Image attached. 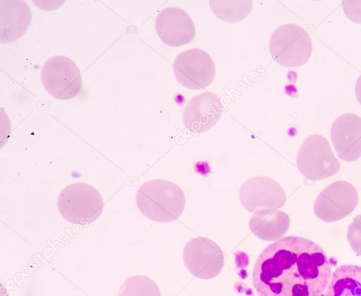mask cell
Returning a JSON list of instances; mask_svg holds the SVG:
<instances>
[{
  "label": "cell",
  "instance_id": "1",
  "mask_svg": "<svg viewBox=\"0 0 361 296\" xmlns=\"http://www.w3.org/2000/svg\"><path fill=\"white\" fill-rule=\"evenodd\" d=\"M332 262L311 240L290 235L267 247L252 272L259 296H324Z\"/></svg>",
  "mask_w": 361,
  "mask_h": 296
},
{
  "label": "cell",
  "instance_id": "2",
  "mask_svg": "<svg viewBox=\"0 0 361 296\" xmlns=\"http://www.w3.org/2000/svg\"><path fill=\"white\" fill-rule=\"evenodd\" d=\"M185 197L174 183L155 179L145 183L137 192V206L147 218L160 223L176 220L183 213Z\"/></svg>",
  "mask_w": 361,
  "mask_h": 296
},
{
  "label": "cell",
  "instance_id": "3",
  "mask_svg": "<svg viewBox=\"0 0 361 296\" xmlns=\"http://www.w3.org/2000/svg\"><path fill=\"white\" fill-rule=\"evenodd\" d=\"M104 201L99 191L84 183L65 187L58 196L61 215L73 224L87 225L95 221L102 213Z\"/></svg>",
  "mask_w": 361,
  "mask_h": 296
},
{
  "label": "cell",
  "instance_id": "4",
  "mask_svg": "<svg viewBox=\"0 0 361 296\" xmlns=\"http://www.w3.org/2000/svg\"><path fill=\"white\" fill-rule=\"evenodd\" d=\"M269 52L279 65L299 67L310 58L312 44L310 36L301 26L288 23L278 27L272 32Z\"/></svg>",
  "mask_w": 361,
  "mask_h": 296
},
{
  "label": "cell",
  "instance_id": "5",
  "mask_svg": "<svg viewBox=\"0 0 361 296\" xmlns=\"http://www.w3.org/2000/svg\"><path fill=\"white\" fill-rule=\"evenodd\" d=\"M297 166L301 173L312 180L328 178L341 169L328 140L317 134L308 136L302 142L297 155Z\"/></svg>",
  "mask_w": 361,
  "mask_h": 296
},
{
  "label": "cell",
  "instance_id": "6",
  "mask_svg": "<svg viewBox=\"0 0 361 296\" xmlns=\"http://www.w3.org/2000/svg\"><path fill=\"white\" fill-rule=\"evenodd\" d=\"M41 81L47 92L56 99L66 100L81 91V73L70 58L56 55L49 58L41 70Z\"/></svg>",
  "mask_w": 361,
  "mask_h": 296
},
{
  "label": "cell",
  "instance_id": "7",
  "mask_svg": "<svg viewBox=\"0 0 361 296\" xmlns=\"http://www.w3.org/2000/svg\"><path fill=\"white\" fill-rule=\"evenodd\" d=\"M183 259L189 272L200 279L216 277L224 266V256L220 247L212 240L203 237L192 238L185 244Z\"/></svg>",
  "mask_w": 361,
  "mask_h": 296
},
{
  "label": "cell",
  "instance_id": "8",
  "mask_svg": "<svg viewBox=\"0 0 361 296\" xmlns=\"http://www.w3.org/2000/svg\"><path fill=\"white\" fill-rule=\"evenodd\" d=\"M173 72L182 86L190 90H200L212 83L216 68L209 54L193 48L181 52L176 57Z\"/></svg>",
  "mask_w": 361,
  "mask_h": 296
},
{
  "label": "cell",
  "instance_id": "9",
  "mask_svg": "<svg viewBox=\"0 0 361 296\" xmlns=\"http://www.w3.org/2000/svg\"><path fill=\"white\" fill-rule=\"evenodd\" d=\"M356 188L344 180L336 181L326 187L314 202L315 216L326 222L341 220L356 208L358 203Z\"/></svg>",
  "mask_w": 361,
  "mask_h": 296
},
{
  "label": "cell",
  "instance_id": "10",
  "mask_svg": "<svg viewBox=\"0 0 361 296\" xmlns=\"http://www.w3.org/2000/svg\"><path fill=\"white\" fill-rule=\"evenodd\" d=\"M239 197L243 207L253 213L262 209H278L286 200L281 185L266 176L247 180L240 189Z\"/></svg>",
  "mask_w": 361,
  "mask_h": 296
},
{
  "label": "cell",
  "instance_id": "11",
  "mask_svg": "<svg viewBox=\"0 0 361 296\" xmlns=\"http://www.w3.org/2000/svg\"><path fill=\"white\" fill-rule=\"evenodd\" d=\"M155 29L162 42L170 47L190 43L195 35V27L189 14L178 7L163 8L157 14Z\"/></svg>",
  "mask_w": 361,
  "mask_h": 296
},
{
  "label": "cell",
  "instance_id": "12",
  "mask_svg": "<svg viewBox=\"0 0 361 296\" xmlns=\"http://www.w3.org/2000/svg\"><path fill=\"white\" fill-rule=\"evenodd\" d=\"M223 111L219 97L214 93L205 92L190 99L183 112V121L190 131L199 134L212 128Z\"/></svg>",
  "mask_w": 361,
  "mask_h": 296
},
{
  "label": "cell",
  "instance_id": "13",
  "mask_svg": "<svg viewBox=\"0 0 361 296\" xmlns=\"http://www.w3.org/2000/svg\"><path fill=\"white\" fill-rule=\"evenodd\" d=\"M334 149L343 161L351 162L361 157V118L353 113L337 117L331 128Z\"/></svg>",
  "mask_w": 361,
  "mask_h": 296
},
{
  "label": "cell",
  "instance_id": "14",
  "mask_svg": "<svg viewBox=\"0 0 361 296\" xmlns=\"http://www.w3.org/2000/svg\"><path fill=\"white\" fill-rule=\"evenodd\" d=\"M31 21L30 9L25 1H0V40L12 42L27 30Z\"/></svg>",
  "mask_w": 361,
  "mask_h": 296
},
{
  "label": "cell",
  "instance_id": "15",
  "mask_svg": "<svg viewBox=\"0 0 361 296\" xmlns=\"http://www.w3.org/2000/svg\"><path fill=\"white\" fill-rule=\"evenodd\" d=\"M290 218L278 209H262L254 212L249 223L251 232L265 241L278 240L288 230Z\"/></svg>",
  "mask_w": 361,
  "mask_h": 296
},
{
  "label": "cell",
  "instance_id": "16",
  "mask_svg": "<svg viewBox=\"0 0 361 296\" xmlns=\"http://www.w3.org/2000/svg\"><path fill=\"white\" fill-rule=\"evenodd\" d=\"M324 296H361V266L337 267L332 273Z\"/></svg>",
  "mask_w": 361,
  "mask_h": 296
},
{
  "label": "cell",
  "instance_id": "17",
  "mask_svg": "<svg viewBox=\"0 0 361 296\" xmlns=\"http://www.w3.org/2000/svg\"><path fill=\"white\" fill-rule=\"evenodd\" d=\"M212 12L226 22H238L251 11L252 1H209Z\"/></svg>",
  "mask_w": 361,
  "mask_h": 296
},
{
  "label": "cell",
  "instance_id": "18",
  "mask_svg": "<svg viewBox=\"0 0 361 296\" xmlns=\"http://www.w3.org/2000/svg\"><path fill=\"white\" fill-rule=\"evenodd\" d=\"M118 296H161L157 283L145 276H133L121 285Z\"/></svg>",
  "mask_w": 361,
  "mask_h": 296
},
{
  "label": "cell",
  "instance_id": "19",
  "mask_svg": "<svg viewBox=\"0 0 361 296\" xmlns=\"http://www.w3.org/2000/svg\"><path fill=\"white\" fill-rule=\"evenodd\" d=\"M348 239L353 250L361 255V214L349 226Z\"/></svg>",
  "mask_w": 361,
  "mask_h": 296
},
{
  "label": "cell",
  "instance_id": "20",
  "mask_svg": "<svg viewBox=\"0 0 361 296\" xmlns=\"http://www.w3.org/2000/svg\"><path fill=\"white\" fill-rule=\"evenodd\" d=\"M345 16L356 23H361V0H345L342 1Z\"/></svg>",
  "mask_w": 361,
  "mask_h": 296
},
{
  "label": "cell",
  "instance_id": "21",
  "mask_svg": "<svg viewBox=\"0 0 361 296\" xmlns=\"http://www.w3.org/2000/svg\"><path fill=\"white\" fill-rule=\"evenodd\" d=\"M355 93L359 104L361 105V74L357 79L355 86Z\"/></svg>",
  "mask_w": 361,
  "mask_h": 296
}]
</instances>
